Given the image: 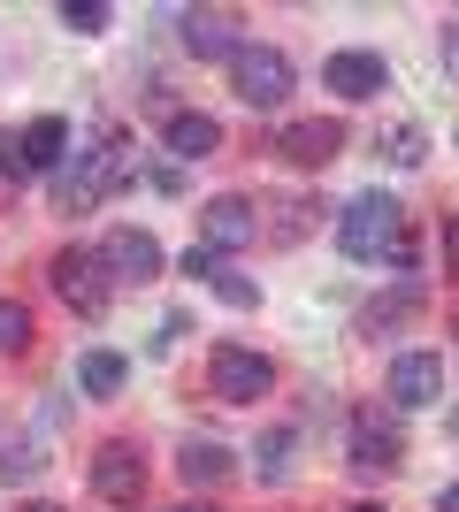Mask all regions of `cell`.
Masks as SVG:
<instances>
[{
    "label": "cell",
    "mask_w": 459,
    "mask_h": 512,
    "mask_svg": "<svg viewBox=\"0 0 459 512\" xmlns=\"http://www.w3.org/2000/svg\"><path fill=\"white\" fill-rule=\"evenodd\" d=\"M176 31H184V54H199V62H230V54L245 46L230 8H184V16H176Z\"/></svg>",
    "instance_id": "obj_9"
},
{
    "label": "cell",
    "mask_w": 459,
    "mask_h": 512,
    "mask_svg": "<svg viewBox=\"0 0 459 512\" xmlns=\"http://www.w3.org/2000/svg\"><path fill=\"white\" fill-rule=\"evenodd\" d=\"M276 214H284V222H276V245H299V237H306V214H322V207H306V199H284Z\"/></svg>",
    "instance_id": "obj_22"
},
{
    "label": "cell",
    "mask_w": 459,
    "mask_h": 512,
    "mask_svg": "<svg viewBox=\"0 0 459 512\" xmlns=\"http://www.w3.org/2000/svg\"><path fill=\"white\" fill-rule=\"evenodd\" d=\"M444 276H459V214H444Z\"/></svg>",
    "instance_id": "obj_25"
},
{
    "label": "cell",
    "mask_w": 459,
    "mask_h": 512,
    "mask_svg": "<svg viewBox=\"0 0 459 512\" xmlns=\"http://www.w3.org/2000/svg\"><path fill=\"white\" fill-rule=\"evenodd\" d=\"M100 260H108L115 283H153V276H161V245H153L146 230H108Z\"/></svg>",
    "instance_id": "obj_13"
},
{
    "label": "cell",
    "mask_w": 459,
    "mask_h": 512,
    "mask_svg": "<svg viewBox=\"0 0 459 512\" xmlns=\"http://www.w3.org/2000/svg\"><path fill=\"white\" fill-rule=\"evenodd\" d=\"M352 512H383V505H352Z\"/></svg>",
    "instance_id": "obj_29"
},
{
    "label": "cell",
    "mask_w": 459,
    "mask_h": 512,
    "mask_svg": "<svg viewBox=\"0 0 459 512\" xmlns=\"http://www.w3.org/2000/svg\"><path fill=\"white\" fill-rule=\"evenodd\" d=\"M176 512H215V505H176Z\"/></svg>",
    "instance_id": "obj_28"
},
{
    "label": "cell",
    "mask_w": 459,
    "mask_h": 512,
    "mask_svg": "<svg viewBox=\"0 0 459 512\" xmlns=\"http://www.w3.org/2000/svg\"><path fill=\"white\" fill-rule=\"evenodd\" d=\"M391 161H398V169H421V161H429V138H421V123H398V130H391Z\"/></svg>",
    "instance_id": "obj_21"
},
{
    "label": "cell",
    "mask_w": 459,
    "mask_h": 512,
    "mask_svg": "<svg viewBox=\"0 0 459 512\" xmlns=\"http://www.w3.org/2000/svg\"><path fill=\"white\" fill-rule=\"evenodd\" d=\"M276 153H284L291 169H329V161L345 153V123H337V115H306V123H284V130H276Z\"/></svg>",
    "instance_id": "obj_5"
},
{
    "label": "cell",
    "mask_w": 459,
    "mask_h": 512,
    "mask_svg": "<svg viewBox=\"0 0 459 512\" xmlns=\"http://www.w3.org/2000/svg\"><path fill=\"white\" fill-rule=\"evenodd\" d=\"M322 85L345 92V100H375V92H391V69H383V54L345 46V54H329V62H322Z\"/></svg>",
    "instance_id": "obj_11"
},
{
    "label": "cell",
    "mask_w": 459,
    "mask_h": 512,
    "mask_svg": "<svg viewBox=\"0 0 459 512\" xmlns=\"http://www.w3.org/2000/svg\"><path fill=\"white\" fill-rule=\"evenodd\" d=\"M62 23L77 31V39H100V31H108V0H69Z\"/></svg>",
    "instance_id": "obj_19"
},
{
    "label": "cell",
    "mask_w": 459,
    "mask_h": 512,
    "mask_svg": "<svg viewBox=\"0 0 459 512\" xmlns=\"http://www.w3.org/2000/svg\"><path fill=\"white\" fill-rule=\"evenodd\" d=\"M176 474H184L192 490H215V482H230V451L199 436V444H184V459H176Z\"/></svg>",
    "instance_id": "obj_16"
},
{
    "label": "cell",
    "mask_w": 459,
    "mask_h": 512,
    "mask_svg": "<svg viewBox=\"0 0 459 512\" xmlns=\"http://www.w3.org/2000/svg\"><path fill=\"white\" fill-rule=\"evenodd\" d=\"M123 375H131V367H123V352H85V360H77V390H85V398H115V390H123Z\"/></svg>",
    "instance_id": "obj_17"
},
{
    "label": "cell",
    "mask_w": 459,
    "mask_h": 512,
    "mask_svg": "<svg viewBox=\"0 0 459 512\" xmlns=\"http://www.w3.org/2000/svg\"><path fill=\"white\" fill-rule=\"evenodd\" d=\"M207 390H215L222 406H261L268 390H276V367H268L253 344H215V360H207Z\"/></svg>",
    "instance_id": "obj_2"
},
{
    "label": "cell",
    "mask_w": 459,
    "mask_h": 512,
    "mask_svg": "<svg viewBox=\"0 0 459 512\" xmlns=\"http://www.w3.org/2000/svg\"><path fill=\"white\" fill-rule=\"evenodd\" d=\"M253 237H261V214L245 207L238 192H222V199L199 207V245H207V253H245Z\"/></svg>",
    "instance_id": "obj_6"
},
{
    "label": "cell",
    "mask_w": 459,
    "mask_h": 512,
    "mask_svg": "<svg viewBox=\"0 0 459 512\" xmlns=\"http://www.w3.org/2000/svg\"><path fill=\"white\" fill-rule=\"evenodd\" d=\"M437 512H459V482H452V490H444V497H437Z\"/></svg>",
    "instance_id": "obj_26"
},
{
    "label": "cell",
    "mask_w": 459,
    "mask_h": 512,
    "mask_svg": "<svg viewBox=\"0 0 459 512\" xmlns=\"http://www.w3.org/2000/svg\"><path fill=\"white\" fill-rule=\"evenodd\" d=\"M92 490L131 512L138 497H146V459H138V444H100L92 451Z\"/></svg>",
    "instance_id": "obj_7"
},
{
    "label": "cell",
    "mask_w": 459,
    "mask_h": 512,
    "mask_svg": "<svg viewBox=\"0 0 459 512\" xmlns=\"http://www.w3.org/2000/svg\"><path fill=\"white\" fill-rule=\"evenodd\" d=\"M46 276H54V291H62V299L77 306L85 321L108 314V260H100V253L69 245V253H54V268H46Z\"/></svg>",
    "instance_id": "obj_4"
},
{
    "label": "cell",
    "mask_w": 459,
    "mask_h": 512,
    "mask_svg": "<svg viewBox=\"0 0 459 512\" xmlns=\"http://www.w3.org/2000/svg\"><path fill=\"white\" fill-rule=\"evenodd\" d=\"M23 512H62V505H46V497H39V505H23Z\"/></svg>",
    "instance_id": "obj_27"
},
{
    "label": "cell",
    "mask_w": 459,
    "mask_h": 512,
    "mask_svg": "<svg viewBox=\"0 0 459 512\" xmlns=\"http://www.w3.org/2000/svg\"><path fill=\"white\" fill-rule=\"evenodd\" d=\"M337 245L368 268H414V230H406V207L391 192H360L337 222Z\"/></svg>",
    "instance_id": "obj_1"
},
{
    "label": "cell",
    "mask_w": 459,
    "mask_h": 512,
    "mask_svg": "<svg viewBox=\"0 0 459 512\" xmlns=\"http://www.w3.org/2000/svg\"><path fill=\"white\" fill-rule=\"evenodd\" d=\"M184 276H199L222 306H238V314H245V306H261V283L238 276V268H230V253H207V245H192V253H184Z\"/></svg>",
    "instance_id": "obj_12"
},
{
    "label": "cell",
    "mask_w": 459,
    "mask_h": 512,
    "mask_svg": "<svg viewBox=\"0 0 459 512\" xmlns=\"http://www.w3.org/2000/svg\"><path fill=\"white\" fill-rule=\"evenodd\" d=\"M352 467L360 474H391V467H406V444H398V428L383 421V413H352Z\"/></svg>",
    "instance_id": "obj_10"
},
{
    "label": "cell",
    "mask_w": 459,
    "mask_h": 512,
    "mask_svg": "<svg viewBox=\"0 0 459 512\" xmlns=\"http://www.w3.org/2000/svg\"><path fill=\"white\" fill-rule=\"evenodd\" d=\"M230 92H238L245 107H284L291 100V62H284V46H238L230 54Z\"/></svg>",
    "instance_id": "obj_3"
},
{
    "label": "cell",
    "mask_w": 459,
    "mask_h": 512,
    "mask_svg": "<svg viewBox=\"0 0 459 512\" xmlns=\"http://www.w3.org/2000/svg\"><path fill=\"white\" fill-rule=\"evenodd\" d=\"M161 138H169L176 161H215V153H222V123H215V115H199V107H176L169 123H161Z\"/></svg>",
    "instance_id": "obj_14"
},
{
    "label": "cell",
    "mask_w": 459,
    "mask_h": 512,
    "mask_svg": "<svg viewBox=\"0 0 459 512\" xmlns=\"http://www.w3.org/2000/svg\"><path fill=\"white\" fill-rule=\"evenodd\" d=\"M284 451H291V428H276V436L261 444V474H268V482H284V467H291Z\"/></svg>",
    "instance_id": "obj_23"
},
{
    "label": "cell",
    "mask_w": 459,
    "mask_h": 512,
    "mask_svg": "<svg viewBox=\"0 0 459 512\" xmlns=\"http://www.w3.org/2000/svg\"><path fill=\"white\" fill-rule=\"evenodd\" d=\"M437 46H444V77H459V16H444V39Z\"/></svg>",
    "instance_id": "obj_24"
},
{
    "label": "cell",
    "mask_w": 459,
    "mask_h": 512,
    "mask_svg": "<svg viewBox=\"0 0 459 512\" xmlns=\"http://www.w3.org/2000/svg\"><path fill=\"white\" fill-rule=\"evenodd\" d=\"M23 344H31V314H23L16 299H0V360H8V352H23Z\"/></svg>",
    "instance_id": "obj_20"
},
{
    "label": "cell",
    "mask_w": 459,
    "mask_h": 512,
    "mask_svg": "<svg viewBox=\"0 0 459 512\" xmlns=\"http://www.w3.org/2000/svg\"><path fill=\"white\" fill-rule=\"evenodd\" d=\"M23 161H31V169H62L69 161V123L62 115H39V123H23Z\"/></svg>",
    "instance_id": "obj_15"
},
{
    "label": "cell",
    "mask_w": 459,
    "mask_h": 512,
    "mask_svg": "<svg viewBox=\"0 0 459 512\" xmlns=\"http://www.w3.org/2000/svg\"><path fill=\"white\" fill-rule=\"evenodd\" d=\"M383 390H391V406H406V413L437 406V398H444V360H437V352H398Z\"/></svg>",
    "instance_id": "obj_8"
},
{
    "label": "cell",
    "mask_w": 459,
    "mask_h": 512,
    "mask_svg": "<svg viewBox=\"0 0 459 512\" xmlns=\"http://www.w3.org/2000/svg\"><path fill=\"white\" fill-rule=\"evenodd\" d=\"M452 337H459V314H452Z\"/></svg>",
    "instance_id": "obj_30"
},
{
    "label": "cell",
    "mask_w": 459,
    "mask_h": 512,
    "mask_svg": "<svg viewBox=\"0 0 459 512\" xmlns=\"http://www.w3.org/2000/svg\"><path fill=\"white\" fill-rule=\"evenodd\" d=\"M31 474H39V451L23 436H0V482H31Z\"/></svg>",
    "instance_id": "obj_18"
}]
</instances>
